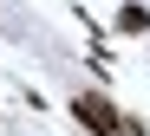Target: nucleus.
<instances>
[{
    "label": "nucleus",
    "instance_id": "obj_1",
    "mask_svg": "<svg viewBox=\"0 0 150 136\" xmlns=\"http://www.w3.org/2000/svg\"><path fill=\"white\" fill-rule=\"evenodd\" d=\"M72 123L85 136H131V117H124L105 91H72Z\"/></svg>",
    "mask_w": 150,
    "mask_h": 136
},
{
    "label": "nucleus",
    "instance_id": "obj_2",
    "mask_svg": "<svg viewBox=\"0 0 150 136\" xmlns=\"http://www.w3.org/2000/svg\"><path fill=\"white\" fill-rule=\"evenodd\" d=\"M117 33L124 39H144L150 33V7H144V0H124V7H117Z\"/></svg>",
    "mask_w": 150,
    "mask_h": 136
}]
</instances>
